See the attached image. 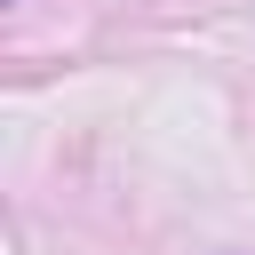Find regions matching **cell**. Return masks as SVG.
<instances>
[]
</instances>
